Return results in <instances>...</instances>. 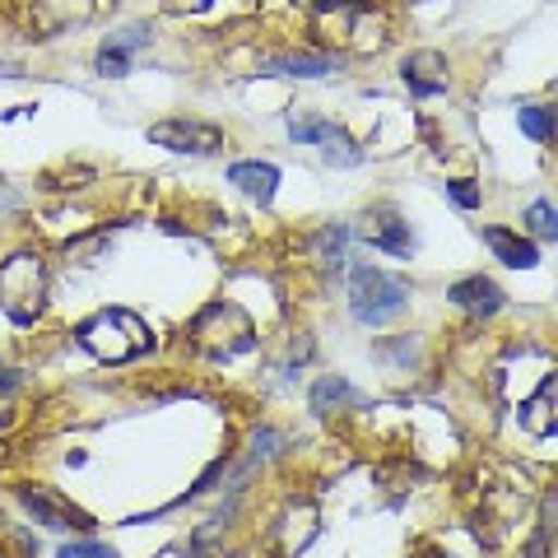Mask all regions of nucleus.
<instances>
[{
  "instance_id": "obj_1",
  "label": "nucleus",
  "mask_w": 558,
  "mask_h": 558,
  "mask_svg": "<svg viewBox=\"0 0 558 558\" xmlns=\"http://www.w3.org/2000/svg\"><path fill=\"white\" fill-rule=\"evenodd\" d=\"M312 33L336 51H377L387 47V14L368 0H317L312 10Z\"/></svg>"
},
{
  "instance_id": "obj_2",
  "label": "nucleus",
  "mask_w": 558,
  "mask_h": 558,
  "mask_svg": "<svg viewBox=\"0 0 558 558\" xmlns=\"http://www.w3.org/2000/svg\"><path fill=\"white\" fill-rule=\"evenodd\" d=\"M80 344L102 363H131L149 349V326L126 307H102L89 322H80Z\"/></svg>"
},
{
  "instance_id": "obj_3",
  "label": "nucleus",
  "mask_w": 558,
  "mask_h": 558,
  "mask_svg": "<svg viewBox=\"0 0 558 558\" xmlns=\"http://www.w3.org/2000/svg\"><path fill=\"white\" fill-rule=\"evenodd\" d=\"M47 307V260L38 252H20L0 266V312L10 322H38Z\"/></svg>"
},
{
  "instance_id": "obj_4",
  "label": "nucleus",
  "mask_w": 558,
  "mask_h": 558,
  "mask_svg": "<svg viewBox=\"0 0 558 558\" xmlns=\"http://www.w3.org/2000/svg\"><path fill=\"white\" fill-rule=\"evenodd\" d=\"M256 326L238 303H209L196 322H191V344L209 359H233L242 349H252Z\"/></svg>"
},
{
  "instance_id": "obj_5",
  "label": "nucleus",
  "mask_w": 558,
  "mask_h": 558,
  "mask_svg": "<svg viewBox=\"0 0 558 558\" xmlns=\"http://www.w3.org/2000/svg\"><path fill=\"white\" fill-rule=\"evenodd\" d=\"M405 303H410V284L400 275H387L377 266H354V275H349V307H354L363 326L391 322Z\"/></svg>"
},
{
  "instance_id": "obj_6",
  "label": "nucleus",
  "mask_w": 558,
  "mask_h": 558,
  "mask_svg": "<svg viewBox=\"0 0 558 558\" xmlns=\"http://www.w3.org/2000/svg\"><path fill=\"white\" fill-rule=\"evenodd\" d=\"M149 140L159 149H178V154H219L223 149V131L209 121H159L149 126Z\"/></svg>"
},
{
  "instance_id": "obj_7",
  "label": "nucleus",
  "mask_w": 558,
  "mask_h": 558,
  "mask_svg": "<svg viewBox=\"0 0 558 558\" xmlns=\"http://www.w3.org/2000/svg\"><path fill=\"white\" fill-rule=\"evenodd\" d=\"M98 14V0H33V28L43 38H57V33L89 24Z\"/></svg>"
},
{
  "instance_id": "obj_8",
  "label": "nucleus",
  "mask_w": 558,
  "mask_h": 558,
  "mask_svg": "<svg viewBox=\"0 0 558 558\" xmlns=\"http://www.w3.org/2000/svg\"><path fill=\"white\" fill-rule=\"evenodd\" d=\"M336 70L330 51H279V57L260 61V75H279V80H322Z\"/></svg>"
},
{
  "instance_id": "obj_9",
  "label": "nucleus",
  "mask_w": 558,
  "mask_h": 558,
  "mask_svg": "<svg viewBox=\"0 0 558 558\" xmlns=\"http://www.w3.org/2000/svg\"><path fill=\"white\" fill-rule=\"evenodd\" d=\"M400 75H405L410 94H418V98L447 94V61L438 57V51H414V57H405Z\"/></svg>"
},
{
  "instance_id": "obj_10",
  "label": "nucleus",
  "mask_w": 558,
  "mask_h": 558,
  "mask_svg": "<svg viewBox=\"0 0 558 558\" xmlns=\"http://www.w3.org/2000/svg\"><path fill=\"white\" fill-rule=\"evenodd\" d=\"M359 233L368 238L373 247H381V252H396V256H410V252H414L410 223H400L391 209H373V215L363 219V229H359Z\"/></svg>"
},
{
  "instance_id": "obj_11",
  "label": "nucleus",
  "mask_w": 558,
  "mask_h": 558,
  "mask_svg": "<svg viewBox=\"0 0 558 558\" xmlns=\"http://www.w3.org/2000/svg\"><path fill=\"white\" fill-rule=\"evenodd\" d=\"M554 391H558V381L554 373L539 381V391L526 400V405L517 410V424L531 433V438H554V428H558V414H554Z\"/></svg>"
},
{
  "instance_id": "obj_12",
  "label": "nucleus",
  "mask_w": 558,
  "mask_h": 558,
  "mask_svg": "<svg viewBox=\"0 0 558 558\" xmlns=\"http://www.w3.org/2000/svg\"><path fill=\"white\" fill-rule=\"evenodd\" d=\"M447 299L457 307H465V312H475V317H494V312L502 307V289L484 275H470V279H457V284L447 289Z\"/></svg>"
},
{
  "instance_id": "obj_13",
  "label": "nucleus",
  "mask_w": 558,
  "mask_h": 558,
  "mask_svg": "<svg viewBox=\"0 0 558 558\" xmlns=\"http://www.w3.org/2000/svg\"><path fill=\"white\" fill-rule=\"evenodd\" d=\"M24 508L28 512H38V521H43V526H51V531H65V526H89V517H84V512H75V508H65V502L61 498H51L47 494V488H24Z\"/></svg>"
},
{
  "instance_id": "obj_14",
  "label": "nucleus",
  "mask_w": 558,
  "mask_h": 558,
  "mask_svg": "<svg viewBox=\"0 0 558 558\" xmlns=\"http://www.w3.org/2000/svg\"><path fill=\"white\" fill-rule=\"evenodd\" d=\"M229 182L242 191V196L270 205V201H275V186H279V168H275V163H260V159L233 163V168H229Z\"/></svg>"
},
{
  "instance_id": "obj_15",
  "label": "nucleus",
  "mask_w": 558,
  "mask_h": 558,
  "mask_svg": "<svg viewBox=\"0 0 558 558\" xmlns=\"http://www.w3.org/2000/svg\"><path fill=\"white\" fill-rule=\"evenodd\" d=\"M484 247L494 252L502 266H512V270H531L535 260H539L535 242H526V238L512 233V229H484Z\"/></svg>"
},
{
  "instance_id": "obj_16",
  "label": "nucleus",
  "mask_w": 558,
  "mask_h": 558,
  "mask_svg": "<svg viewBox=\"0 0 558 558\" xmlns=\"http://www.w3.org/2000/svg\"><path fill=\"white\" fill-rule=\"evenodd\" d=\"M317 535V512L307 508H289V517L279 521V539H284V554H299V549H307V539Z\"/></svg>"
},
{
  "instance_id": "obj_17",
  "label": "nucleus",
  "mask_w": 558,
  "mask_h": 558,
  "mask_svg": "<svg viewBox=\"0 0 558 558\" xmlns=\"http://www.w3.org/2000/svg\"><path fill=\"white\" fill-rule=\"evenodd\" d=\"M354 391H349V381H340V377H322L317 387H312V410L317 414H330L336 405H354Z\"/></svg>"
},
{
  "instance_id": "obj_18",
  "label": "nucleus",
  "mask_w": 558,
  "mask_h": 558,
  "mask_svg": "<svg viewBox=\"0 0 558 558\" xmlns=\"http://www.w3.org/2000/svg\"><path fill=\"white\" fill-rule=\"evenodd\" d=\"M517 121H521V131H526L531 140H539V145H549V140H554V117H549V108H521Z\"/></svg>"
},
{
  "instance_id": "obj_19",
  "label": "nucleus",
  "mask_w": 558,
  "mask_h": 558,
  "mask_svg": "<svg viewBox=\"0 0 558 558\" xmlns=\"http://www.w3.org/2000/svg\"><path fill=\"white\" fill-rule=\"evenodd\" d=\"M526 229H531L535 238H545V242H554V238H558V215H554V205H545V201H535V205L526 209Z\"/></svg>"
},
{
  "instance_id": "obj_20",
  "label": "nucleus",
  "mask_w": 558,
  "mask_h": 558,
  "mask_svg": "<svg viewBox=\"0 0 558 558\" xmlns=\"http://www.w3.org/2000/svg\"><path fill=\"white\" fill-rule=\"evenodd\" d=\"M336 131L330 121H312V117H289V135L299 140V145H322V140Z\"/></svg>"
},
{
  "instance_id": "obj_21",
  "label": "nucleus",
  "mask_w": 558,
  "mask_h": 558,
  "mask_svg": "<svg viewBox=\"0 0 558 558\" xmlns=\"http://www.w3.org/2000/svg\"><path fill=\"white\" fill-rule=\"evenodd\" d=\"M94 65H98V75L117 80V75H126V70H131V51H121V47H112V43H108V47L98 51V61H94Z\"/></svg>"
},
{
  "instance_id": "obj_22",
  "label": "nucleus",
  "mask_w": 558,
  "mask_h": 558,
  "mask_svg": "<svg viewBox=\"0 0 558 558\" xmlns=\"http://www.w3.org/2000/svg\"><path fill=\"white\" fill-rule=\"evenodd\" d=\"M57 558H117V549L98 545V539H75V545H61Z\"/></svg>"
},
{
  "instance_id": "obj_23",
  "label": "nucleus",
  "mask_w": 558,
  "mask_h": 558,
  "mask_svg": "<svg viewBox=\"0 0 558 558\" xmlns=\"http://www.w3.org/2000/svg\"><path fill=\"white\" fill-rule=\"evenodd\" d=\"M447 196L457 201L461 209H475V205H480V191H475V182H447Z\"/></svg>"
},
{
  "instance_id": "obj_24",
  "label": "nucleus",
  "mask_w": 558,
  "mask_h": 558,
  "mask_svg": "<svg viewBox=\"0 0 558 558\" xmlns=\"http://www.w3.org/2000/svg\"><path fill=\"white\" fill-rule=\"evenodd\" d=\"M205 5H209V0H163L168 14H201Z\"/></svg>"
},
{
  "instance_id": "obj_25",
  "label": "nucleus",
  "mask_w": 558,
  "mask_h": 558,
  "mask_svg": "<svg viewBox=\"0 0 558 558\" xmlns=\"http://www.w3.org/2000/svg\"><path fill=\"white\" fill-rule=\"evenodd\" d=\"M14 387H20V377H14V373H5V368H0V391H14Z\"/></svg>"
}]
</instances>
